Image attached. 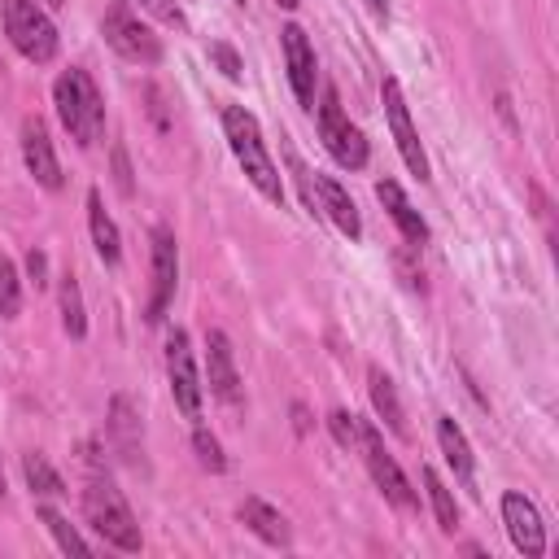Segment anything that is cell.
<instances>
[{
	"mask_svg": "<svg viewBox=\"0 0 559 559\" xmlns=\"http://www.w3.org/2000/svg\"><path fill=\"white\" fill-rule=\"evenodd\" d=\"M376 197L385 201L389 219L398 223V232L407 236L411 245H424V241H428V223L420 219V210L411 206V201H407V193H402V188H398L394 180H380V184H376Z\"/></svg>",
	"mask_w": 559,
	"mask_h": 559,
	"instance_id": "e0dca14e",
	"label": "cell"
},
{
	"mask_svg": "<svg viewBox=\"0 0 559 559\" xmlns=\"http://www.w3.org/2000/svg\"><path fill=\"white\" fill-rule=\"evenodd\" d=\"M140 9H149V14L166 22V27H184V9L175 5V0H140Z\"/></svg>",
	"mask_w": 559,
	"mask_h": 559,
	"instance_id": "f546056e",
	"label": "cell"
},
{
	"mask_svg": "<svg viewBox=\"0 0 559 559\" xmlns=\"http://www.w3.org/2000/svg\"><path fill=\"white\" fill-rule=\"evenodd\" d=\"M328 428H332V437H337V446L359 450V420H354L350 411H332L328 415Z\"/></svg>",
	"mask_w": 559,
	"mask_h": 559,
	"instance_id": "f1b7e54d",
	"label": "cell"
},
{
	"mask_svg": "<svg viewBox=\"0 0 559 559\" xmlns=\"http://www.w3.org/2000/svg\"><path fill=\"white\" fill-rule=\"evenodd\" d=\"M83 472H88V485H83V516H88V525L97 529L110 546L136 555L140 546H145V538H140V525H136L132 507H127V498L114 490L110 477H105L101 455H97V446H92V442L83 446Z\"/></svg>",
	"mask_w": 559,
	"mask_h": 559,
	"instance_id": "6da1fadb",
	"label": "cell"
},
{
	"mask_svg": "<svg viewBox=\"0 0 559 559\" xmlns=\"http://www.w3.org/2000/svg\"><path fill=\"white\" fill-rule=\"evenodd\" d=\"M149 245H153V284H149L145 319L149 324H162L166 306L175 302V284H180V249H175V232L171 228H153Z\"/></svg>",
	"mask_w": 559,
	"mask_h": 559,
	"instance_id": "ba28073f",
	"label": "cell"
},
{
	"mask_svg": "<svg viewBox=\"0 0 559 559\" xmlns=\"http://www.w3.org/2000/svg\"><path fill=\"white\" fill-rule=\"evenodd\" d=\"M210 62L219 66V70H223V79H232V83L245 75V62H241V53H236L228 40H214V44H210Z\"/></svg>",
	"mask_w": 559,
	"mask_h": 559,
	"instance_id": "83f0119b",
	"label": "cell"
},
{
	"mask_svg": "<svg viewBox=\"0 0 559 559\" xmlns=\"http://www.w3.org/2000/svg\"><path fill=\"white\" fill-rule=\"evenodd\" d=\"M27 276H31L35 289H44V284H49V254H44V249H31V254H27Z\"/></svg>",
	"mask_w": 559,
	"mask_h": 559,
	"instance_id": "4dcf8cb0",
	"label": "cell"
},
{
	"mask_svg": "<svg viewBox=\"0 0 559 559\" xmlns=\"http://www.w3.org/2000/svg\"><path fill=\"white\" fill-rule=\"evenodd\" d=\"M40 520L44 525H49V533L57 538V546H62L66 555H92V546L83 542V533L70 525V520L62 516V511H53V507H40Z\"/></svg>",
	"mask_w": 559,
	"mask_h": 559,
	"instance_id": "d4e9b609",
	"label": "cell"
},
{
	"mask_svg": "<svg viewBox=\"0 0 559 559\" xmlns=\"http://www.w3.org/2000/svg\"><path fill=\"white\" fill-rule=\"evenodd\" d=\"M166 376H171V394H175V407H180L188 420L201 415V376H197V363H193V346H188V332L175 328L166 337Z\"/></svg>",
	"mask_w": 559,
	"mask_h": 559,
	"instance_id": "30bf717a",
	"label": "cell"
},
{
	"mask_svg": "<svg viewBox=\"0 0 559 559\" xmlns=\"http://www.w3.org/2000/svg\"><path fill=\"white\" fill-rule=\"evenodd\" d=\"M22 158H27V171L35 175L40 188H49V193L62 188V162H57L49 127H44L40 118H27V123H22Z\"/></svg>",
	"mask_w": 559,
	"mask_h": 559,
	"instance_id": "5bb4252c",
	"label": "cell"
},
{
	"mask_svg": "<svg viewBox=\"0 0 559 559\" xmlns=\"http://www.w3.org/2000/svg\"><path fill=\"white\" fill-rule=\"evenodd\" d=\"M5 31L27 62L44 66L57 57V27L35 0H5Z\"/></svg>",
	"mask_w": 559,
	"mask_h": 559,
	"instance_id": "277c9868",
	"label": "cell"
},
{
	"mask_svg": "<svg viewBox=\"0 0 559 559\" xmlns=\"http://www.w3.org/2000/svg\"><path fill=\"white\" fill-rule=\"evenodd\" d=\"M437 446H442L446 463L455 468V477H459L463 485L477 481V459H472V446H468L463 428H459L455 420H450V415H442V420H437Z\"/></svg>",
	"mask_w": 559,
	"mask_h": 559,
	"instance_id": "d6986e66",
	"label": "cell"
},
{
	"mask_svg": "<svg viewBox=\"0 0 559 559\" xmlns=\"http://www.w3.org/2000/svg\"><path fill=\"white\" fill-rule=\"evenodd\" d=\"M0 498H5V472H0Z\"/></svg>",
	"mask_w": 559,
	"mask_h": 559,
	"instance_id": "e575fe53",
	"label": "cell"
},
{
	"mask_svg": "<svg viewBox=\"0 0 559 559\" xmlns=\"http://www.w3.org/2000/svg\"><path fill=\"white\" fill-rule=\"evenodd\" d=\"M105 433H110V446L118 450V455H123L127 463H136V455H140V420H136L132 402H127L123 394L110 402V415H105Z\"/></svg>",
	"mask_w": 559,
	"mask_h": 559,
	"instance_id": "ac0fdd59",
	"label": "cell"
},
{
	"mask_svg": "<svg viewBox=\"0 0 559 559\" xmlns=\"http://www.w3.org/2000/svg\"><path fill=\"white\" fill-rule=\"evenodd\" d=\"M49 5H53V9H57V5H62V0H49Z\"/></svg>",
	"mask_w": 559,
	"mask_h": 559,
	"instance_id": "d590c367",
	"label": "cell"
},
{
	"mask_svg": "<svg viewBox=\"0 0 559 559\" xmlns=\"http://www.w3.org/2000/svg\"><path fill=\"white\" fill-rule=\"evenodd\" d=\"M359 450H363V463H367V472H372L376 490L385 494L398 511H415V490H411V481L402 477L398 459L385 450V437H380L376 424L359 420Z\"/></svg>",
	"mask_w": 559,
	"mask_h": 559,
	"instance_id": "52a82bcc",
	"label": "cell"
},
{
	"mask_svg": "<svg viewBox=\"0 0 559 559\" xmlns=\"http://www.w3.org/2000/svg\"><path fill=\"white\" fill-rule=\"evenodd\" d=\"M276 5H280V9H297V0H276Z\"/></svg>",
	"mask_w": 559,
	"mask_h": 559,
	"instance_id": "836d02e7",
	"label": "cell"
},
{
	"mask_svg": "<svg viewBox=\"0 0 559 559\" xmlns=\"http://www.w3.org/2000/svg\"><path fill=\"white\" fill-rule=\"evenodd\" d=\"M315 193H319V201H324L319 210H328V219L337 223L350 241H359V236H363V219H359V206H354V197L346 193V188L332 180V175H315Z\"/></svg>",
	"mask_w": 559,
	"mask_h": 559,
	"instance_id": "9a60e30c",
	"label": "cell"
},
{
	"mask_svg": "<svg viewBox=\"0 0 559 559\" xmlns=\"http://www.w3.org/2000/svg\"><path fill=\"white\" fill-rule=\"evenodd\" d=\"M22 472H27V485L35 494H44V498H62L66 494V481L57 477L53 463L44 455H27V459H22Z\"/></svg>",
	"mask_w": 559,
	"mask_h": 559,
	"instance_id": "cb8c5ba5",
	"label": "cell"
},
{
	"mask_svg": "<svg viewBox=\"0 0 559 559\" xmlns=\"http://www.w3.org/2000/svg\"><path fill=\"white\" fill-rule=\"evenodd\" d=\"M53 105H57V118H62V127L79 149H92L105 136V101H101L97 83L88 79V70L70 66L66 75L53 83Z\"/></svg>",
	"mask_w": 559,
	"mask_h": 559,
	"instance_id": "3957f363",
	"label": "cell"
},
{
	"mask_svg": "<svg viewBox=\"0 0 559 559\" xmlns=\"http://www.w3.org/2000/svg\"><path fill=\"white\" fill-rule=\"evenodd\" d=\"M114 184H118V193L123 197H132V166H127V153L123 149H114Z\"/></svg>",
	"mask_w": 559,
	"mask_h": 559,
	"instance_id": "1f68e13d",
	"label": "cell"
},
{
	"mask_svg": "<svg viewBox=\"0 0 559 559\" xmlns=\"http://www.w3.org/2000/svg\"><path fill=\"white\" fill-rule=\"evenodd\" d=\"M0 315L5 319L22 315V280H18V267L9 263V258H0Z\"/></svg>",
	"mask_w": 559,
	"mask_h": 559,
	"instance_id": "484cf974",
	"label": "cell"
},
{
	"mask_svg": "<svg viewBox=\"0 0 559 559\" xmlns=\"http://www.w3.org/2000/svg\"><path fill=\"white\" fill-rule=\"evenodd\" d=\"M503 525L507 538L525 559H542L546 555V525H542V511L533 507V498L525 494H503Z\"/></svg>",
	"mask_w": 559,
	"mask_h": 559,
	"instance_id": "8fae6325",
	"label": "cell"
},
{
	"mask_svg": "<svg viewBox=\"0 0 559 559\" xmlns=\"http://www.w3.org/2000/svg\"><path fill=\"white\" fill-rule=\"evenodd\" d=\"M367 9H372L380 22H389V0H367Z\"/></svg>",
	"mask_w": 559,
	"mask_h": 559,
	"instance_id": "d6a6232c",
	"label": "cell"
},
{
	"mask_svg": "<svg viewBox=\"0 0 559 559\" xmlns=\"http://www.w3.org/2000/svg\"><path fill=\"white\" fill-rule=\"evenodd\" d=\"M280 40H284V62H289V83H293L297 105H302V110H315V79H319V70H315L311 40H306V31L297 27V22H289V27L280 31Z\"/></svg>",
	"mask_w": 559,
	"mask_h": 559,
	"instance_id": "7c38bea8",
	"label": "cell"
},
{
	"mask_svg": "<svg viewBox=\"0 0 559 559\" xmlns=\"http://www.w3.org/2000/svg\"><path fill=\"white\" fill-rule=\"evenodd\" d=\"M206 376H210V394L219 402L236 407L241 402V376H236V354H232V341L223 328H210L206 332Z\"/></svg>",
	"mask_w": 559,
	"mask_h": 559,
	"instance_id": "4fadbf2b",
	"label": "cell"
},
{
	"mask_svg": "<svg viewBox=\"0 0 559 559\" xmlns=\"http://www.w3.org/2000/svg\"><path fill=\"white\" fill-rule=\"evenodd\" d=\"M380 101H385V118H389V132H394V140H398L402 162L411 166V175L428 180V158H424L420 132H415L411 110H407V97H402V83L394 75H385V83H380Z\"/></svg>",
	"mask_w": 559,
	"mask_h": 559,
	"instance_id": "9c48e42d",
	"label": "cell"
},
{
	"mask_svg": "<svg viewBox=\"0 0 559 559\" xmlns=\"http://www.w3.org/2000/svg\"><path fill=\"white\" fill-rule=\"evenodd\" d=\"M101 35L118 57H127V62H140V66L162 62V40L153 35L149 22H140V14L132 5H123V0L110 5V14H105V22H101Z\"/></svg>",
	"mask_w": 559,
	"mask_h": 559,
	"instance_id": "5b68a950",
	"label": "cell"
},
{
	"mask_svg": "<svg viewBox=\"0 0 559 559\" xmlns=\"http://www.w3.org/2000/svg\"><path fill=\"white\" fill-rule=\"evenodd\" d=\"M223 136H228V145L236 153V162H241V171L249 175V184H254L271 206H284V184H280L276 162H271V153H267L258 118L249 114L245 105H228V110H223Z\"/></svg>",
	"mask_w": 559,
	"mask_h": 559,
	"instance_id": "7a4b0ae2",
	"label": "cell"
},
{
	"mask_svg": "<svg viewBox=\"0 0 559 559\" xmlns=\"http://www.w3.org/2000/svg\"><path fill=\"white\" fill-rule=\"evenodd\" d=\"M241 520H245V529L254 533V538H263L267 546H289L293 542V533H289V520L280 516L271 503H263V498H245L241 503Z\"/></svg>",
	"mask_w": 559,
	"mask_h": 559,
	"instance_id": "2e32d148",
	"label": "cell"
},
{
	"mask_svg": "<svg viewBox=\"0 0 559 559\" xmlns=\"http://www.w3.org/2000/svg\"><path fill=\"white\" fill-rule=\"evenodd\" d=\"M367 389H372V407H376L380 420L389 424V433L407 437V411H402V398H398L394 380L380 372V367H367Z\"/></svg>",
	"mask_w": 559,
	"mask_h": 559,
	"instance_id": "44dd1931",
	"label": "cell"
},
{
	"mask_svg": "<svg viewBox=\"0 0 559 559\" xmlns=\"http://www.w3.org/2000/svg\"><path fill=\"white\" fill-rule=\"evenodd\" d=\"M420 477H424L428 503H433V511H437V529H442V533H455V529H459V507H455V494L446 490V481L437 477L433 468H420Z\"/></svg>",
	"mask_w": 559,
	"mask_h": 559,
	"instance_id": "603a6c76",
	"label": "cell"
},
{
	"mask_svg": "<svg viewBox=\"0 0 559 559\" xmlns=\"http://www.w3.org/2000/svg\"><path fill=\"white\" fill-rule=\"evenodd\" d=\"M57 302H62V328H66L75 341H83V337H88V315H83L79 280L70 276V271L62 276V284H57Z\"/></svg>",
	"mask_w": 559,
	"mask_h": 559,
	"instance_id": "7402d4cb",
	"label": "cell"
},
{
	"mask_svg": "<svg viewBox=\"0 0 559 559\" xmlns=\"http://www.w3.org/2000/svg\"><path fill=\"white\" fill-rule=\"evenodd\" d=\"M319 140L346 171H363L367 166V140L341 110L337 88H324V101H319Z\"/></svg>",
	"mask_w": 559,
	"mask_h": 559,
	"instance_id": "8992f818",
	"label": "cell"
},
{
	"mask_svg": "<svg viewBox=\"0 0 559 559\" xmlns=\"http://www.w3.org/2000/svg\"><path fill=\"white\" fill-rule=\"evenodd\" d=\"M88 223H92V245H97L101 263L105 267H118V263H123V236H118L114 219L105 214V201H101L97 188L88 193Z\"/></svg>",
	"mask_w": 559,
	"mask_h": 559,
	"instance_id": "ffe728a7",
	"label": "cell"
},
{
	"mask_svg": "<svg viewBox=\"0 0 559 559\" xmlns=\"http://www.w3.org/2000/svg\"><path fill=\"white\" fill-rule=\"evenodd\" d=\"M193 450H197V463H201V468L228 472V455H223V446H219V437H214V433L197 428V433H193Z\"/></svg>",
	"mask_w": 559,
	"mask_h": 559,
	"instance_id": "4316f807",
	"label": "cell"
}]
</instances>
